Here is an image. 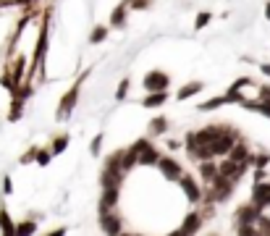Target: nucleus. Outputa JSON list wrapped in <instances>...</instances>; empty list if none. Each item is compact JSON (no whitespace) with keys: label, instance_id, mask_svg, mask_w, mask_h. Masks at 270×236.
Segmentation results:
<instances>
[{"label":"nucleus","instance_id":"obj_1","mask_svg":"<svg viewBox=\"0 0 270 236\" xmlns=\"http://www.w3.org/2000/svg\"><path fill=\"white\" fill-rule=\"evenodd\" d=\"M87 76H89V71H84V74L76 79V84H73V87L63 94L61 105H58V121H66V118L71 116L73 105H76V100H79V89H82V84H84V79H87Z\"/></svg>","mask_w":270,"mask_h":236},{"label":"nucleus","instance_id":"obj_2","mask_svg":"<svg viewBox=\"0 0 270 236\" xmlns=\"http://www.w3.org/2000/svg\"><path fill=\"white\" fill-rule=\"evenodd\" d=\"M48 24H50V11H45V19H42V26H40V42H37V50H34L32 74L26 76V84H29V79L34 76V71H40L42 63H45V47H48Z\"/></svg>","mask_w":270,"mask_h":236},{"label":"nucleus","instance_id":"obj_3","mask_svg":"<svg viewBox=\"0 0 270 236\" xmlns=\"http://www.w3.org/2000/svg\"><path fill=\"white\" fill-rule=\"evenodd\" d=\"M210 186H213V189H210L207 202H210V205H215V202H223V199H228V197H231L236 181H234V179H226V176H218Z\"/></svg>","mask_w":270,"mask_h":236},{"label":"nucleus","instance_id":"obj_4","mask_svg":"<svg viewBox=\"0 0 270 236\" xmlns=\"http://www.w3.org/2000/svg\"><path fill=\"white\" fill-rule=\"evenodd\" d=\"M252 205L260 210V215H265V210L270 208V181H257L252 189Z\"/></svg>","mask_w":270,"mask_h":236},{"label":"nucleus","instance_id":"obj_5","mask_svg":"<svg viewBox=\"0 0 270 236\" xmlns=\"http://www.w3.org/2000/svg\"><path fill=\"white\" fill-rule=\"evenodd\" d=\"M131 150L139 152V163H142V165H158V163H160V152H158L152 145H149L147 139H139Z\"/></svg>","mask_w":270,"mask_h":236},{"label":"nucleus","instance_id":"obj_6","mask_svg":"<svg viewBox=\"0 0 270 236\" xmlns=\"http://www.w3.org/2000/svg\"><path fill=\"white\" fill-rule=\"evenodd\" d=\"M171 84V76L168 74H163V71H149L144 76V87L149 89V94H155V92H166Z\"/></svg>","mask_w":270,"mask_h":236},{"label":"nucleus","instance_id":"obj_7","mask_svg":"<svg viewBox=\"0 0 270 236\" xmlns=\"http://www.w3.org/2000/svg\"><path fill=\"white\" fill-rule=\"evenodd\" d=\"M234 147H236V134L226 126V131H223V134L213 142V152H215V155H231Z\"/></svg>","mask_w":270,"mask_h":236},{"label":"nucleus","instance_id":"obj_8","mask_svg":"<svg viewBox=\"0 0 270 236\" xmlns=\"http://www.w3.org/2000/svg\"><path fill=\"white\" fill-rule=\"evenodd\" d=\"M100 228L105 231V236H121V218L115 213H102L100 215Z\"/></svg>","mask_w":270,"mask_h":236},{"label":"nucleus","instance_id":"obj_9","mask_svg":"<svg viewBox=\"0 0 270 236\" xmlns=\"http://www.w3.org/2000/svg\"><path fill=\"white\" fill-rule=\"evenodd\" d=\"M158 168L163 171V176L166 179H171V181H181L184 179V173H181V165H178L173 157H160V163H158Z\"/></svg>","mask_w":270,"mask_h":236},{"label":"nucleus","instance_id":"obj_10","mask_svg":"<svg viewBox=\"0 0 270 236\" xmlns=\"http://www.w3.org/2000/svg\"><path fill=\"white\" fill-rule=\"evenodd\" d=\"M178 184H181V189H184V194H186V199H189V202H202V189H200L197 184H194V179H191V176H184Z\"/></svg>","mask_w":270,"mask_h":236},{"label":"nucleus","instance_id":"obj_11","mask_svg":"<svg viewBox=\"0 0 270 236\" xmlns=\"http://www.w3.org/2000/svg\"><path fill=\"white\" fill-rule=\"evenodd\" d=\"M118 205V189H102V199H100V215L102 213H113Z\"/></svg>","mask_w":270,"mask_h":236},{"label":"nucleus","instance_id":"obj_12","mask_svg":"<svg viewBox=\"0 0 270 236\" xmlns=\"http://www.w3.org/2000/svg\"><path fill=\"white\" fill-rule=\"evenodd\" d=\"M202 228V213H189L186 218H184V223H181V231L186 233V236H194Z\"/></svg>","mask_w":270,"mask_h":236},{"label":"nucleus","instance_id":"obj_13","mask_svg":"<svg viewBox=\"0 0 270 236\" xmlns=\"http://www.w3.org/2000/svg\"><path fill=\"white\" fill-rule=\"evenodd\" d=\"M16 226L19 223H13V218L6 208H0V236H16Z\"/></svg>","mask_w":270,"mask_h":236},{"label":"nucleus","instance_id":"obj_14","mask_svg":"<svg viewBox=\"0 0 270 236\" xmlns=\"http://www.w3.org/2000/svg\"><path fill=\"white\" fill-rule=\"evenodd\" d=\"M200 176H202L207 184H213V181L220 176V165H215L213 160H205V163L200 165Z\"/></svg>","mask_w":270,"mask_h":236},{"label":"nucleus","instance_id":"obj_15","mask_svg":"<svg viewBox=\"0 0 270 236\" xmlns=\"http://www.w3.org/2000/svg\"><path fill=\"white\" fill-rule=\"evenodd\" d=\"M197 92H202V82H189V84H184L181 89H178L176 100H189L191 94H197Z\"/></svg>","mask_w":270,"mask_h":236},{"label":"nucleus","instance_id":"obj_16","mask_svg":"<svg viewBox=\"0 0 270 236\" xmlns=\"http://www.w3.org/2000/svg\"><path fill=\"white\" fill-rule=\"evenodd\" d=\"M244 108H247V110H257V113H262V116L270 118V103H262V100H244Z\"/></svg>","mask_w":270,"mask_h":236},{"label":"nucleus","instance_id":"obj_17","mask_svg":"<svg viewBox=\"0 0 270 236\" xmlns=\"http://www.w3.org/2000/svg\"><path fill=\"white\" fill-rule=\"evenodd\" d=\"M166 100H168L166 92H155V94H149V97H144L142 105H144V108H158V105H163Z\"/></svg>","mask_w":270,"mask_h":236},{"label":"nucleus","instance_id":"obj_18","mask_svg":"<svg viewBox=\"0 0 270 236\" xmlns=\"http://www.w3.org/2000/svg\"><path fill=\"white\" fill-rule=\"evenodd\" d=\"M37 233V223L34 220H21L16 226V236H34Z\"/></svg>","mask_w":270,"mask_h":236},{"label":"nucleus","instance_id":"obj_19","mask_svg":"<svg viewBox=\"0 0 270 236\" xmlns=\"http://www.w3.org/2000/svg\"><path fill=\"white\" fill-rule=\"evenodd\" d=\"M166 129H168V121H166V116H160V118H152V123H149V134H152V137L163 134Z\"/></svg>","mask_w":270,"mask_h":236},{"label":"nucleus","instance_id":"obj_20","mask_svg":"<svg viewBox=\"0 0 270 236\" xmlns=\"http://www.w3.org/2000/svg\"><path fill=\"white\" fill-rule=\"evenodd\" d=\"M124 21H126V3H124V6H118V8L113 11L110 26H124Z\"/></svg>","mask_w":270,"mask_h":236},{"label":"nucleus","instance_id":"obj_21","mask_svg":"<svg viewBox=\"0 0 270 236\" xmlns=\"http://www.w3.org/2000/svg\"><path fill=\"white\" fill-rule=\"evenodd\" d=\"M105 37H108V26H102V24H100V26H95V29H92V35H89V42L97 45V42H102Z\"/></svg>","mask_w":270,"mask_h":236},{"label":"nucleus","instance_id":"obj_22","mask_svg":"<svg viewBox=\"0 0 270 236\" xmlns=\"http://www.w3.org/2000/svg\"><path fill=\"white\" fill-rule=\"evenodd\" d=\"M68 147V134H61V137H55L53 142V155H61L63 150Z\"/></svg>","mask_w":270,"mask_h":236},{"label":"nucleus","instance_id":"obj_23","mask_svg":"<svg viewBox=\"0 0 270 236\" xmlns=\"http://www.w3.org/2000/svg\"><path fill=\"white\" fill-rule=\"evenodd\" d=\"M226 103H228V97H226V94H223V97H215V100H207V103H202L200 108H202V110H215V108L226 105Z\"/></svg>","mask_w":270,"mask_h":236},{"label":"nucleus","instance_id":"obj_24","mask_svg":"<svg viewBox=\"0 0 270 236\" xmlns=\"http://www.w3.org/2000/svg\"><path fill=\"white\" fill-rule=\"evenodd\" d=\"M210 19H213V13H210V11H202V13L197 16V21H194V29H205V26L210 24Z\"/></svg>","mask_w":270,"mask_h":236},{"label":"nucleus","instance_id":"obj_25","mask_svg":"<svg viewBox=\"0 0 270 236\" xmlns=\"http://www.w3.org/2000/svg\"><path fill=\"white\" fill-rule=\"evenodd\" d=\"M267 160H270V155H265V152H262V155H252V157H249V165L265 168V165H267Z\"/></svg>","mask_w":270,"mask_h":236},{"label":"nucleus","instance_id":"obj_26","mask_svg":"<svg viewBox=\"0 0 270 236\" xmlns=\"http://www.w3.org/2000/svg\"><path fill=\"white\" fill-rule=\"evenodd\" d=\"M129 79H124L121 84H118V89H115V100H126V92H129Z\"/></svg>","mask_w":270,"mask_h":236},{"label":"nucleus","instance_id":"obj_27","mask_svg":"<svg viewBox=\"0 0 270 236\" xmlns=\"http://www.w3.org/2000/svg\"><path fill=\"white\" fill-rule=\"evenodd\" d=\"M37 155H40V150H37V147H32V150H26V152L21 155V160H19V163H24V165H26V163L37 160Z\"/></svg>","mask_w":270,"mask_h":236},{"label":"nucleus","instance_id":"obj_28","mask_svg":"<svg viewBox=\"0 0 270 236\" xmlns=\"http://www.w3.org/2000/svg\"><path fill=\"white\" fill-rule=\"evenodd\" d=\"M102 134H97L95 139H92V147H89V152H92V155H100V147H102Z\"/></svg>","mask_w":270,"mask_h":236},{"label":"nucleus","instance_id":"obj_29","mask_svg":"<svg viewBox=\"0 0 270 236\" xmlns=\"http://www.w3.org/2000/svg\"><path fill=\"white\" fill-rule=\"evenodd\" d=\"M50 157H53V152H48V150H40V155H37V163H40V165H48V163H50Z\"/></svg>","mask_w":270,"mask_h":236},{"label":"nucleus","instance_id":"obj_30","mask_svg":"<svg viewBox=\"0 0 270 236\" xmlns=\"http://www.w3.org/2000/svg\"><path fill=\"white\" fill-rule=\"evenodd\" d=\"M260 100H262V103H270V87H260Z\"/></svg>","mask_w":270,"mask_h":236},{"label":"nucleus","instance_id":"obj_31","mask_svg":"<svg viewBox=\"0 0 270 236\" xmlns=\"http://www.w3.org/2000/svg\"><path fill=\"white\" fill-rule=\"evenodd\" d=\"M66 233H68V228H66V226H61V228H55V231L45 233V236H66Z\"/></svg>","mask_w":270,"mask_h":236},{"label":"nucleus","instance_id":"obj_32","mask_svg":"<svg viewBox=\"0 0 270 236\" xmlns=\"http://www.w3.org/2000/svg\"><path fill=\"white\" fill-rule=\"evenodd\" d=\"M3 192H6V194H11V192H13V184H11V179H8V176L3 179Z\"/></svg>","mask_w":270,"mask_h":236},{"label":"nucleus","instance_id":"obj_33","mask_svg":"<svg viewBox=\"0 0 270 236\" xmlns=\"http://www.w3.org/2000/svg\"><path fill=\"white\" fill-rule=\"evenodd\" d=\"M260 69H262V74H265V76H270V66H267V63H262Z\"/></svg>","mask_w":270,"mask_h":236},{"label":"nucleus","instance_id":"obj_34","mask_svg":"<svg viewBox=\"0 0 270 236\" xmlns=\"http://www.w3.org/2000/svg\"><path fill=\"white\" fill-rule=\"evenodd\" d=\"M265 16H267V21H270V0L265 3Z\"/></svg>","mask_w":270,"mask_h":236},{"label":"nucleus","instance_id":"obj_35","mask_svg":"<svg viewBox=\"0 0 270 236\" xmlns=\"http://www.w3.org/2000/svg\"><path fill=\"white\" fill-rule=\"evenodd\" d=\"M13 3H21V6L26 3V6H32V3H34V0H13Z\"/></svg>","mask_w":270,"mask_h":236},{"label":"nucleus","instance_id":"obj_36","mask_svg":"<svg viewBox=\"0 0 270 236\" xmlns=\"http://www.w3.org/2000/svg\"><path fill=\"white\" fill-rule=\"evenodd\" d=\"M168 236H186V233H184L181 228H178V231H173V233H168Z\"/></svg>","mask_w":270,"mask_h":236}]
</instances>
